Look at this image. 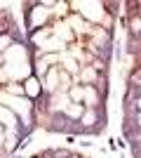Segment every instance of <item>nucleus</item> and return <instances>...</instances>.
<instances>
[{
	"label": "nucleus",
	"mask_w": 141,
	"mask_h": 158,
	"mask_svg": "<svg viewBox=\"0 0 141 158\" xmlns=\"http://www.w3.org/2000/svg\"><path fill=\"white\" fill-rule=\"evenodd\" d=\"M26 92H28V94H35V92H38V83H35V80H28Z\"/></svg>",
	"instance_id": "nucleus-1"
},
{
	"label": "nucleus",
	"mask_w": 141,
	"mask_h": 158,
	"mask_svg": "<svg viewBox=\"0 0 141 158\" xmlns=\"http://www.w3.org/2000/svg\"><path fill=\"white\" fill-rule=\"evenodd\" d=\"M132 31H141V19H134V21H132Z\"/></svg>",
	"instance_id": "nucleus-2"
},
{
	"label": "nucleus",
	"mask_w": 141,
	"mask_h": 158,
	"mask_svg": "<svg viewBox=\"0 0 141 158\" xmlns=\"http://www.w3.org/2000/svg\"><path fill=\"white\" fill-rule=\"evenodd\" d=\"M94 123V113H87V116H85V125H92Z\"/></svg>",
	"instance_id": "nucleus-3"
},
{
	"label": "nucleus",
	"mask_w": 141,
	"mask_h": 158,
	"mask_svg": "<svg viewBox=\"0 0 141 158\" xmlns=\"http://www.w3.org/2000/svg\"><path fill=\"white\" fill-rule=\"evenodd\" d=\"M82 97V90H78V87H75V90H73V99H80Z\"/></svg>",
	"instance_id": "nucleus-4"
},
{
	"label": "nucleus",
	"mask_w": 141,
	"mask_h": 158,
	"mask_svg": "<svg viewBox=\"0 0 141 158\" xmlns=\"http://www.w3.org/2000/svg\"><path fill=\"white\" fill-rule=\"evenodd\" d=\"M139 109H141V99H139Z\"/></svg>",
	"instance_id": "nucleus-5"
}]
</instances>
